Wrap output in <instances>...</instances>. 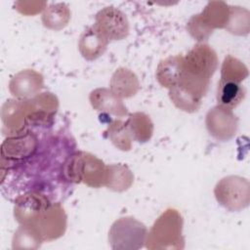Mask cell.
Returning <instances> with one entry per match:
<instances>
[{"label": "cell", "mask_w": 250, "mask_h": 250, "mask_svg": "<svg viewBox=\"0 0 250 250\" xmlns=\"http://www.w3.org/2000/svg\"><path fill=\"white\" fill-rule=\"evenodd\" d=\"M205 123L209 134L222 142L231 139L237 130V118L231 109L220 105L207 112Z\"/></svg>", "instance_id": "cell-7"}, {"label": "cell", "mask_w": 250, "mask_h": 250, "mask_svg": "<svg viewBox=\"0 0 250 250\" xmlns=\"http://www.w3.org/2000/svg\"><path fill=\"white\" fill-rule=\"evenodd\" d=\"M35 141V138L30 134L6 139L2 145V156L9 159L27 157L36 147Z\"/></svg>", "instance_id": "cell-14"}, {"label": "cell", "mask_w": 250, "mask_h": 250, "mask_svg": "<svg viewBox=\"0 0 250 250\" xmlns=\"http://www.w3.org/2000/svg\"><path fill=\"white\" fill-rule=\"evenodd\" d=\"M68 169L65 172L68 180L85 184L91 187H101L104 185L106 167L97 157L89 153H79L69 159Z\"/></svg>", "instance_id": "cell-4"}, {"label": "cell", "mask_w": 250, "mask_h": 250, "mask_svg": "<svg viewBox=\"0 0 250 250\" xmlns=\"http://www.w3.org/2000/svg\"><path fill=\"white\" fill-rule=\"evenodd\" d=\"M248 76V68L239 60L228 56L222 65V79L240 82Z\"/></svg>", "instance_id": "cell-21"}, {"label": "cell", "mask_w": 250, "mask_h": 250, "mask_svg": "<svg viewBox=\"0 0 250 250\" xmlns=\"http://www.w3.org/2000/svg\"><path fill=\"white\" fill-rule=\"evenodd\" d=\"M105 133H107L108 139H110L113 145L119 149L129 150L131 148V143L134 139L126 122L114 120Z\"/></svg>", "instance_id": "cell-20"}, {"label": "cell", "mask_w": 250, "mask_h": 250, "mask_svg": "<svg viewBox=\"0 0 250 250\" xmlns=\"http://www.w3.org/2000/svg\"><path fill=\"white\" fill-rule=\"evenodd\" d=\"M29 101H7L2 107V121L4 127L9 131H18L21 129L22 122L27 119L26 113Z\"/></svg>", "instance_id": "cell-16"}, {"label": "cell", "mask_w": 250, "mask_h": 250, "mask_svg": "<svg viewBox=\"0 0 250 250\" xmlns=\"http://www.w3.org/2000/svg\"><path fill=\"white\" fill-rule=\"evenodd\" d=\"M245 94L244 87L238 82L222 78L218 82L216 99L220 106L232 109L244 100Z\"/></svg>", "instance_id": "cell-13"}, {"label": "cell", "mask_w": 250, "mask_h": 250, "mask_svg": "<svg viewBox=\"0 0 250 250\" xmlns=\"http://www.w3.org/2000/svg\"><path fill=\"white\" fill-rule=\"evenodd\" d=\"M214 193L221 205L230 211H238L248 206L249 183L244 178L229 176L216 185Z\"/></svg>", "instance_id": "cell-6"}, {"label": "cell", "mask_w": 250, "mask_h": 250, "mask_svg": "<svg viewBox=\"0 0 250 250\" xmlns=\"http://www.w3.org/2000/svg\"><path fill=\"white\" fill-rule=\"evenodd\" d=\"M169 97L178 108L187 112L196 111L201 104V99L195 97L178 84L169 89Z\"/></svg>", "instance_id": "cell-19"}, {"label": "cell", "mask_w": 250, "mask_h": 250, "mask_svg": "<svg viewBox=\"0 0 250 250\" xmlns=\"http://www.w3.org/2000/svg\"><path fill=\"white\" fill-rule=\"evenodd\" d=\"M137 76L127 68H118L110 80V90L119 98H130L139 90Z\"/></svg>", "instance_id": "cell-17"}, {"label": "cell", "mask_w": 250, "mask_h": 250, "mask_svg": "<svg viewBox=\"0 0 250 250\" xmlns=\"http://www.w3.org/2000/svg\"><path fill=\"white\" fill-rule=\"evenodd\" d=\"M42 86V75L32 69H25L12 78L9 84V89L15 97L28 98L36 95Z\"/></svg>", "instance_id": "cell-10"}, {"label": "cell", "mask_w": 250, "mask_h": 250, "mask_svg": "<svg viewBox=\"0 0 250 250\" xmlns=\"http://www.w3.org/2000/svg\"><path fill=\"white\" fill-rule=\"evenodd\" d=\"M108 40L93 25L87 28L79 40V51L83 58L92 61L99 58L106 49Z\"/></svg>", "instance_id": "cell-12"}, {"label": "cell", "mask_w": 250, "mask_h": 250, "mask_svg": "<svg viewBox=\"0 0 250 250\" xmlns=\"http://www.w3.org/2000/svg\"><path fill=\"white\" fill-rule=\"evenodd\" d=\"M217 66L216 52L209 45L199 43L183 58V70L178 84L202 99Z\"/></svg>", "instance_id": "cell-1"}, {"label": "cell", "mask_w": 250, "mask_h": 250, "mask_svg": "<svg viewBox=\"0 0 250 250\" xmlns=\"http://www.w3.org/2000/svg\"><path fill=\"white\" fill-rule=\"evenodd\" d=\"M183 58L178 55L160 62L156 69V79L160 85L170 89L179 83L183 70Z\"/></svg>", "instance_id": "cell-15"}, {"label": "cell", "mask_w": 250, "mask_h": 250, "mask_svg": "<svg viewBox=\"0 0 250 250\" xmlns=\"http://www.w3.org/2000/svg\"><path fill=\"white\" fill-rule=\"evenodd\" d=\"M92 106L99 111H104L118 117L128 114L127 107L121 98L106 88H98L91 92L89 97Z\"/></svg>", "instance_id": "cell-11"}, {"label": "cell", "mask_w": 250, "mask_h": 250, "mask_svg": "<svg viewBox=\"0 0 250 250\" xmlns=\"http://www.w3.org/2000/svg\"><path fill=\"white\" fill-rule=\"evenodd\" d=\"M183 220L175 209H167L154 223L147 234L146 247L149 249H183Z\"/></svg>", "instance_id": "cell-2"}, {"label": "cell", "mask_w": 250, "mask_h": 250, "mask_svg": "<svg viewBox=\"0 0 250 250\" xmlns=\"http://www.w3.org/2000/svg\"><path fill=\"white\" fill-rule=\"evenodd\" d=\"M229 18V8L224 2H209L205 10L193 16L187 24V29L198 41L207 40L216 27L227 26Z\"/></svg>", "instance_id": "cell-3"}, {"label": "cell", "mask_w": 250, "mask_h": 250, "mask_svg": "<svg viewBox=\"0 0 250 250\" xmlns=\"http://www.w3.org/2000/svg\"><path fill=\"white\" fill-rule=\"evenodd\" d=\"M94 26L108 40H121L128 35L129 24L125 15L113 8L106 7L96 16Z\"/></svg>", "instance_id": "cell-8"}, {"label": "cell", "mask_w": 250, "mask_h": 250, "mask_svg": "<svg viewBox=\"0 0 250 250\" xmlns=\"http://www.w3.org/2000/svg\"><path fill=\"white\" fill-rule=\"evenodd\" d=\"M49 206L48 200L41 194L31 192L24 194L15 204V218L23 226H31Z\"/></svg>", "instance_id": "cell-9"}, {"label": "cell", "mask_w": 250, "mask_h": 250, "mask_svg": "<svg viewBox=\"0 0 250 250\" xmlns=\"http://www.w3.org/2000/svg\"><path fill=\"white\" fill-rule=\"evenodd\" d=\"M126 123L134 140L140 143H145L150 139L153 126L148 116L145 113L136 112L134 114H130Z\"/></svg>", "instance_id": "cell-18"}, {"label": "cell", "mask_w": 250, "mask_h": 250, "mask_svg": "<svg viewBox=\"0 0 250 250\" xmlns=\"http://www.w3.org/2000/svg\"><path fill=\"white\" fill-rule=\"evenodd\" d=\"M146 228L134 218H121L113 223L108 241L113 249H139L146 242Z\"/></svg>", "instance_id": "cell-5"}]
</instances>
